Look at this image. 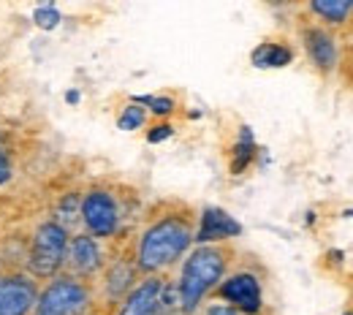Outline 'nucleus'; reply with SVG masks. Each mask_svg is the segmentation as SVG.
<instances>
[{
    "instance_id": "obj_2",
    "label": "nucleus",
    "mask_w": 353,
    "mask_h": 315,
    "mask_svg": "<svg viewBox=\"0 0 353 315\" xmlns=\"http://www.w3.org/2000/svg\"><path fill=\"white\" fill-rule=\"evenodd\" d=\"M225 272V253L221 247H199L185 261L179 277V302L190 313L204 299V294L218 283Z\"/></svg>"
},
{
    "instance_id": "obj_1",
    "label": "nucleus",
    "mask_w": 353,
    "mask_h": 315,
    "mask_svg": "<svg viewBox=\"0 0 353 315\" xmlns=\"http://www.w3.org/2000/svg\"><path fill=\"white\" fill-rule=\"evenodd\" d=\"M193 242V231L185 218H161L152 223L139 245V270L158 272L172 267Z\"/></svg>"
},
{
    "instance_id": "obj_14",
    "label": "nucleus",
    "mask_w": 353,
    "mask_h": 315,
    "mask_svg": "<svg viewBox=\"0 0 353 315\" xmlns=\"http://www.w3.org/2000/svg\"><path fill=\"white\" fill-rule=\"evenodd\" d=\"M117 125L123 128V131H133V128H141L144 125V109L141 106H125V112L120 114V120H117Z\"/></svg>"
},
{
    "instance_id": "obj_5",
    "label": "nucleus",
    "mask_w": 353,
    "mask_h": 315,
    "mask_svg": "<svg viewBox=\"0 0 353 315\" xmlns=\"http://www.w3.org/2000/svg\"><path fill=\"white\" fill-rule=\"evenodd\" d=\"M82 218L95 236H109L117 228V204L109 193L92 190L82 201Z\"/></svg>"
},
{
    "instance_id": "obj_4",
    "label": "nucleus",
    "mask_w": 353,
    "mask_h": 315,
    "mask_svg": "<svg viewBox=\"0 0 353 315\" xmlns=\"http://www.w3.org/2000/svg\"><path fill=\"white\" fill-rule=\"evenodd\" d=\"M90 302L88 288L77 280H54L39 302V315H79Z\"/></svg>"
},
{
    "instance_id": "obj_8",
    "label": "nucleus",
    "mask_w": 353,
    "mask_h": 315,
    "mask_svg": "<svg viewBox=\"0 0 353 315\" xmlns=\"http://www.w3.org/2000/svg\"><path fill=\"white\" fill-rule=\"evenodd\" d=\"M239 234H242V225L236 223L228 212H223L218 207H210V210H204V218H201V228L196 234V242L207 245V242L239 236Z\"/></svg>"
},
{
    "instance_id": "obj_21",
    "label": "nucleus",
    "mask_w": 353,
    "mask_h": 315,
    "mask_svg": "<svg viewBox=\"0 0 353 315\" xmlns=\"http://www.w3.org/2000/svg\"><path fill=\"white\" fill-rule=\"evenodd\" d=\"M0 150H3V136H0Z\"/></svg>"
},
{
    "instance_id": "obj_18",
    "label": "nucleus",
    "mask_w": 353,
    "mask_h": 315,
    "mask_svg": "<svg viewBox=\"0 0 353 315\" xmlns=\"http://www.w3.org/2000/svg\"><path fill=\"white\" fill-rule=\"evenodd\" d=\"M8 180H11V163H8V158H6L3 150H0V185Z\"/></svg>"
},
{
    "instance_id": "obj_10",
    "label": "nucleus",
    "mask_w": 353,
    "mask_h": 315,
    "mask_svg": "<svg viewBox=\"0 0 353 315\" xmlns=\"http://www.w3.org/2000/svg\"><path fill=\"white\" fill-rule=\"evenodd\" d=\"M305 46H307V54L312 57V63L321 71H332L334 68V63H337V46H334L329 33H323L321 28H307L305 30Z\"/></svg>"
},
{
    "instance_id": "obj_17",
    "label": "nucleus",
    "mask_w": 353,
    "mask_h": 315,
    "mask_svg": "<svg viewBox=\"0 0 353 315\" xmlns=\"http://www.w3.org/2000/svg\"><path fill=\"white\" fill-rule=\"evenodd\" d=\"M172 134H174V128H172V125H155V128L147 134V141H150V144H158V141L169 139Z\"/></svg>"
},
{
    "instance_id": "obj_15",
    "label": "nucleus",
    "mask_w": 353,
    "mask_h": 315,
    "mask_svg": "<svg viewBox=\"0 0 353 315\" xmlns=\"http://www.w3.org/2000/svg\"><path fill=\"white\" fill-rule=\"evenodd\" d=\"M33 19H36V25H39L41 30H52V28H57V25H60V14H57L52 6H46V8H36Z\"/></svg>"
},
{
    "instance_id": "obj_7",
    "label": "nucleus",
    "mask_w": 353,
    "mask_h": 315,
    "mask_svg": "<svg viewBox=\"0 0 353 315\" xmlns=\"http://www.w3.org/2000/svg\"><path fill=\"white\" fill-rule=\"evenodd\" d=\"M36 305V285L25 277L0 280V315H28Z\"/></svg>"
},
{
    "instance_id": "obj_12",
    "label": "nucleus",
    "mask_w": 353,
    "mask_h": 315,
    "mask_svg": "<svg viewBox=\"0 0 353 315\" xmlns=\"http://www.w3.org/2000/svg\"><path fill=\"white\" fill-rule=\"evenodd\" d=\"M294 60V52L283 44H261L253 52V65L256 68H283Z\"/></svg>"
},
{
    "instance_id": "obj_11",
    "label": "nucleus",
    "mask_w": 353,
    "mask_h": 315,
    "mask_svg": "<svg viewBox=\"0 0 353 315\" xmlns=\"http://www.w3.org/2000/svg\"><path fill=\"white\" fill-rule=\"evenodd\" d=\"M68 267L77 274H90L101 267V250L95 245V239L90 236H77L68 245Z\"/></svg>"
},
{
    "instance_id": "obj_19",
    "label": "nucleus",
    "mask_w": 353,
    "mask_h": 315,
    "mask_svg": "<svg viewBox=\"0 0 353 315\" xmlns=\"http://www.w3.org/2000/svg\"><path fill=\"white\" fill-rule=\"evenodd\" d=\"M207 315H239L234 307H228V305H215V307H210Z\"/></svg>"
},
{
    "instance_id": "obj_13",
    "label": "nucleus",
    "mask_w": 353,
    "mask_h": 315,
    "mask_svg": "<svg viewBox=\"0 0 353 315\" xmlns=\"http://www.w3.org/2000/svg\"><path fill=\"white\" fill-rule=\"evenodd\" d=\"M310 8H312L318 17H323L326 22L340 25V22H345L353 14V0H315Z\"/></svg>"
},
{
    "instance_id": "obj_6",
    "label": "nucleus",
    "mask_w": 353,
    "mask_h": 315,
    "mask_svg": "<svg viewBox=\"0 0 353 315\" xmlns=\"http://www.w3.org/2000/svg\"><path fill=\"white\" fill-rule=\"evenodd\" d=\"M221 296L234 305V310L259 313L261 310V285L253 274H234L221 285Z\"/></svg>"
},
{
    "instance_id": "obj_16",
    "label": "nucleus",
    "mask_w": 353,
    "mask_h": 315,
    "mask_svg": "<svg viewBox=\"0 0 353 315\" xmlns=\"http://www.w3.org/2000/svg\"><path fill=\"white\" fill-rule=\"evenodd\" d=\"M144 106H150L155 114H172L174 112V101L172 98H155V95H144V98H139Z\"/></svg>"
},
{
    "instance_id": "obj_20",
    "label": "nucleus",
    "mask_w": 353,
    "mask_h": 315,
    "mask_svg": "<svg viewBox=\"0 0 353 315\" xmlns=\"http://www.w3.org/2000/svg\"><path fill=\"white\" fill-rule=\"evenodd\" d=\"M65 101H68V103H79V92H68Z\"/></svg>"
},
{
    "instance_id": "obj_9",
    "label": "nucleus",
    "mask_w": 353,
    "mask_h": 315,
    "mask_svg": "<svg viewBox=\"0 0 353 315\" xmlns=\"http://www.w3.org/2000/svg\"><path fill=\"white\" fill-rule=\"evenodd\" d=\"M161 294H163V283L158 277L144 280L123 305L120 315H155L161 307Z\"/></svg>"
},
{
    "instance_id": "obj_3",
    "label": "nucleus",
    "mask_w": 353,
    "mask_h": 315,
    "mask_svg": "<svg viewBox=\"0 0 353 315\" xmlns=\"http://www.w3.org/2000/svg\"><path fill=\"white\" fill-rule=\"evenodd\" d=\"M68 253V234L57 223H44L36 231L33 250H30V270L39 277H52L60 270Z\"/></svg>"
}]
</instances>
